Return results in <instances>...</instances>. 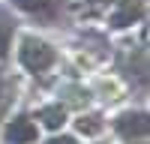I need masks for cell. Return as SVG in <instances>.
Returning a JSON list of instances; mask_svg holds the SVG:
<instances>
[{"instance_id":"cell-1","label":"cell","mask_w":150,"mask_h":144,"mask_svg":"<svg viewBox=\"0 0 150 144\" xmlns=\"http://www.w3.org/2000/svg\"><path fill=\"white\" fill-rule=\"evenodd\" d=\"M18 63L27 72H33V75H42V72H48L57 63V51L45 39L27 33V36H21V45H18Z\"/></svg>"},{"instance_id":"cell-2","label":"cell","mask_w":150,"mask_h":144,"mask_svg":"<svg viewBox=\"0 0 150 144\" xmlns=\"http://www.w3.org/2000/svg\"><path fill=\"white\" fill-rule=\"evenodd\" d=\"M9 3L42 24H54L63 18V0H9Z\"/></svg>"},{"instance_id":"cell-3","label":"cell","mask_w":150,"mask_h":144,"mask_svg":"<svg viewBox=\"0 0 150 144\" xmlns=\"http://www.w3.org/2000/svg\"><path fill=\"white\" fill-rule=\"evenodd\" d=\"M3 138H6V144H33L39 138V126L30 114H15L12 120H6Z\"/></svg>"},{"instance_id":"cell-4","label":"cell","mask_w":150,"mask_h":144,"mask_svg":"<svg viewBox=\"0 0 150 144\" xmlns=\"http://www.w3.org/2000/svg\"><path fill=\"white\" fill-rule=\"evenodd\" d=\"M114 129H117V135L126 138V141H144L150 123H147V114L144 111H123L114 120Z\"/></svg>"},{"instance_id":"cell-5","label":"cell","mask_w":150,"mask_h":144,"mask_svg":"<svg viewBox=\"0 0 150 144\" xmlns=\"http://www.w3.org/2000/svg\"><path fill=\"white\" fill-rule=\"evenodd\" d=\"M141 18H144V0H123L111 15V24L114 27H129V24L141 21Z\"/></svg>"},{"instance_id":"cell-6","label":"cell","mask_w":150,"mask_h":144,"mask_svg":"<svg viewBox=\"0 0 150 144\" xmlns=\"http://www.w3.org/2000/svg\"><path fill=\"white\" fill-rule=\"evenodd\" d=\"M15 27H18L15 15H12L6 6H0V60L9 57V48H12V36H15Z\"/></svg>"},{"instance_id":"cell-7","label":"cell","mask_w":150,"mask_h":144,"mask_svg":"<svg viewBox=\"0 0 150 144\" xmlns=\"http://www.w3.org/2000/svg\"><path fill=\"white\" fill-rule=\"evenodd\" d=\"M39 120L48 129H60L66 123V111H63V105H45V108H39Z\"/></svg>"},{"instance_id":"cell-8","label":"cell","mask_w":150,"mask_h":144,"mask_svg":"<svg viewBox=\"0 0 150 144\" xmlns=\"http://www.w3.org/2000/svg\"><path fill=\"white\" fill-rule=\"evenodd\" d=\"M12 99H15V81L6 78V75H0V120L9 114Z\"/></svg>"},{"instance_id":"cell-9","label":"cell","mask_w":150,"mask_h":144,"mask_svg":"<svg viewBox=\"0 0 150 144\" xmlns=\"http://www.w3.org/2000/svg\"><path fill=\"white\" fill-rule=\"evenodd\" d=\"M75 126H78V132H84V135H96V132H102V117L96 114H81L78 120H75Z\"/></svg>"},{"instance_id":"cell-10","label":"cell","mask_w":150,"mask_h":144,"mask_svg":"<svg viewBox=\"0 0 150 144\" xmlns=\"http://www.w3.org/2000/svg\"><path fill=\"white\" fill-rule=\"evenodd\" d=\"M45 144H78V141H75L72 135H54V138H48Z\"/></svg>"},{"instance_id":"cell-11","label":"cell","mask_w":150,"mask_h":144,"mask_svg":"<svg viewBox=\"0 0 150 144\" xmlns=\"http://www.w3.org/2000/svg\"><path fill=\"white\" fill-rule=\"evenodd\" d=\"M138 144H144V141H138Z\"/></svg>"}]
</instances>
